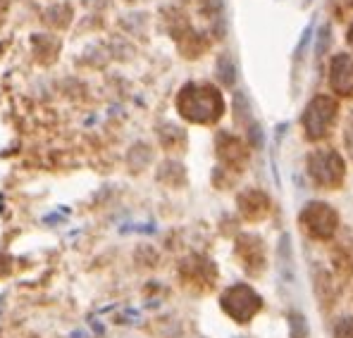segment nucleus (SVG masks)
Instances as JSON below:
<instances>
[{
    "mask_svg": "<svg viewBox=\"0 0 353 338\" xmlns=\"http://www.w3.org/2000/svg\"><path fill=\"white\" fill-rule=\"evenodd\" d=\"M323 107V101L313 103L308 110V117H305V124H308V134L310 136H323L327 134L325 129L330 127L332 117H334V105H332L330 101L325 103V110H320Z\"/></svg>",
    "mask_w": 353,
    "mask_h": 338,
    "instance_id": "1",
    "label": "nucleus"
}]
</instances>
